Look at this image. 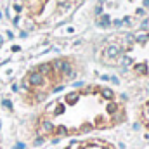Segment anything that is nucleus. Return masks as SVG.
Here are the masks:
<instances>
[{"mask_svg":"<svg viewBox=\"0 0 149 149\" xmlns=\"http://www.w3.org/2000/svg\"><path fill=\"white\" fill-rule=\"evenodd\" d=\"M66 149H114V146L102 139H85V141H74Z\"/></svg>","mask_w":149,"mask_h":149,"instance_id":"6","label":"nucleus"},{"mask_svg":"<svg viewBox=\"0 0 149 149\" xmlns=\"http://www.w3.org/2000/svg\"><path fill=\"white\" fill-rule=\"evenodd\" d=\"M101 61L134 76L149 78V30L113 35L101 47Z\"/></svg>","mask_w":149,"mask_h":149,"instance_id":"2","label":"nucleus"},{"mask_svg":"<svg viewBox=\"0 0 149 149\" xmlns=\"http://www.w3.org/2000/svg\"><path fill=\"white\" fill-rule=\"evenodd\" d=\"M121 121H125V106L114 90L87 85L49 102L37 120V132L42 139H59L108 130Z\"/></svg>","mask_w":149,"mask_h":149,"instance_id":"1","label":"nucleus"},{"mask_svg":"<svg viewBox=\"0 0 149 149\" xmlns=\"http://www.w3.org/2000/svg\"><path fill=\"white\" fill-rule=\"evenodd\" d=\"M149 12V0H101L97 21L104 28H130Z\"/></svg>","mask_w":149,"mask_h":149,"instance_id":"5","label":"nucleus"},{"mask_svg":"<svg viewBox=\"0 0 149 149\" xmlns=\"http://www.w3.org/2000/svg\"><path fill=\"white\" fill-rule=\"evenodd\" d=\"M83 0H17L10 7L16 24L43 30L68 19Z\"/></svg>","mask_w":149,"mask_h":149,"instance_id":"3","label":"nucleus"},{"mask_svg":"<svg viewBox=\"0 0 149 149\" xmlns=\"http://www.w3.org/2000/svg\"><path fill=\"white\" fill-rule=\"evenodd\" d=\"M76 74V61L73 57H59L42 63L30 70L23 80L24 97L30 104L45 99L50 92L57 90Z\"/></svg>","mask_w":149,"mask_h":149,"instance_id":"4","label":"nucleus"},{"mask_svg":"<svg viewBox=\"0 0 149 149\" xmlns=\"http://www.w3.org/2000/svg\"><path fill=\"white\" fill-rule=\"evenodd\" d=\"M141 120H142L144 127L149 130V101L142 106V109H141Z\"/></svg>","mask_w":149,"mask_h":149,"instance_id":"7","label":"nucleus"}]
</instances>
